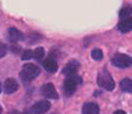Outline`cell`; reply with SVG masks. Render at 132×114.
Returning a JSON list of instances; mask_svg holds the SVG:
<instances>
[{"label": "cell", "mask_w": 132, "mask_h": 114, "mask_svg": "<svg viewBox=\"0 0 132 114\" xmlns=\"http://www.w3.org/2000/svg\"><path fill=\"white\" fill-rule=\"evenodd\" d=\"M39 74H40V69L34 64H25L21 70V78L25 82L34 80L36 77H39Z\"/></svg>", "instance_id": "obj_1"}, {"label": "cell", "mask_w": 132, "mask_h": 114, "mask_svg": "<svg viewBox=\"0 0 132 114\" xmlns=\"http://www.w3.org/2000/svg\"><path fill=\"white\" fill-rule=\"evenodd\" d=\"M97 84L100 87H102L104 89H106V91H113L115 88V83H114L111 75L108 73L106 69H104V70H101L98 73V75H97Z\"/></svg>", "instance_id": "obj_2"}, {"label": "cell", "mask_w": 132, "mask_h": 114, "mask_svg": "<svg viewBox=\"0 0 132 114\" xmlns=\"http://www.w3.org/2000/svg\"><path fill=\"white\" fill-rule=\"evenodd\" d=\"M80 83H82V78L78 75H71V77L66 78V80L63 82V91H65L66 96H71L77 91V88Z\"/></svg>", "instance_id": "obj_3"}, {"label": "cell", "mask_w": 132, "mask_h": 114, "mask_svg": "<svg viewBox=\"0 0 132 114\" xmlns=\"http://www.w3.org/2000/svg\"><path fill=\"white\" fill-rule=\"evenodd\" d=\"M111 62L113 65H115L117 68H129L132 65V59L128 56V54H124V53H117L115 56H113L111 59Z\"/></svg>", "instance_id": "obj_4"}, {"label": "cell", "mask_w": 132, "mask_h": 114, "mask_svg": "<svg viewBox=\"0 0 132 114\" xmlns=\"http://www.w3.org/2000/svg\"><path fill=\"white\" fill-rule=\"evenodd\" d=\"M51 109V104L47 101V100H43V101H38L32 105L31 108V111L34 114H44L47 113L48 110Z\"/></svg>", "instance_id": "obj_5"}, {"label": "cell", "mask_w": 132, "mask_h": 114, "mask_svg": "<svg viewBox=\"0 0 132 114\" xmlns=\"http://www.w3.org/2000/svg\"><path fill=\"white\" fill-rule=\"evenodd\" d=\"M42 93L47 97V99H53V100H57L58 99V93L54 88V86L52 83H45L43 84L42 87Z\"/></svg>", "instance_id": "obj_6"}, {"label": "cell", "mask_w": 132, "mask_h": 114, "mask_svg": "<svg viewBox=\"0 0 132 114\" xmlns=\"http://www.w3.org/2000/svg\"><path fill=\"white\" fill-rule=\"evenodd\" d=\"M79 69V62L77 60H73L70 61L68 65H66L63 69H62V74L66 75V77H71V75H77V71Z\"/></svg>", "instance_id": "obj_7"}, {"label": "cell", "mask_w": 132, "mask_h": 114, "mask_svg": "<svg viewBox=\"0 0 132 114\" xmlns=\"http://www.w3.org/2000/svg\"><path fill=\"white\" fill-rule=\"evenodd\" d=\"M83 114H100V108L95 102H86L82 109Z\"/></svg>", "instance_id": "obj_8"}, {"label": "cell", "mask_w": 132, "mask_h": 114, "mask_svg": "<svg viewBox=\"0 0 132 114\" xmlns=\"http://www.w3.org/2000/svg\"><path fill=\"white\" fill-rule=\"evenodd\" d=\"M43 66H44V69H45L48 73H56V71H57V69H58L57 61L53 59V57H48L47 60H44Z\"/></svg>", "instance_id": "obj_9"}, {"label": "cell", "mask_w": 132, "mask_h": 114, "mask_svg": "<svg viewBox=\"0 0 132 114\" xmlns=\"http://www.w3.org/2000/svg\"><path fill=\"white\" fill-rule=\"evenodd\" d=\"M17 89H18V83L13 78H8L5 80V83H4V91H5V93L11 95V93L16 92Z\"/></svg>", "instance_id": "obj_10"}, {"label": "cell", "mask_w": 132, "mask_h": 114, "mask_svg": "<svg viewBox=\"0 0 132 114\" xmlns=\"http://www.w3.org/2000/svg\"><path fill=\"white\" fill-rule=\"evenodd\" d=\"M8 38H9V40H11L12 43H16V42L23 39V34H22L20 30H17L16 27H11V29L8 30Z\"/></svg>", "instance_id": "obj_11"}, {"label": "cell", "mask_w": 132, "mask_h": 114, "mask_svg": "<svg viewBox=\"0 0 132 114\" xmlns=\"http://www.w3.org/2000/svg\"><path fill=\"white\" fill-rule=\"evenodd\" d=\"M118 29H119L122 32H129V31L132 30V17H128V18L122 20V21L118 23Z\"/></svg>", "instance_id": "obj_12"}, {"label": "cell", "mask_w": 132, "mask_h": 114, "mask_svg": "<svg viewBox=\"0 0 132 114\" xmlns=\"http://www.w3.org/2000/svg\"><path fill=\"white\" fill-rule=\"evenodd\" d=\"M120 88H122L124 92L132 93V79H129V78L122 79V80H120Z\"/></svg>", "instance_id": "obj_13"}, {"label": "cell", "mask_w": 132, "mask_h": 114, "mask_svg": "<svg viewBox=\"0 0 132 114\" xmlns=\"http://www.w3.org/2000/svg\"><path fill=\"white\" fill-rule=\"evenodd\" d=\"M131 13H132V8H131L129 5H126V7H123V8L120 9L119 17H120V20H124V18H128V17L131 16Z\"/></svg>", "instance_id": "obj_14"}, {"label": "cell", "mask_w": 132, "mask_h": 114, "mask_svg": "<svg viewBox=\"0 0 132 114\" xmlns=\"http://www.w3.org/2000/svg\"><path fill=\"white\" fill-rule=\"evenodd\" d=\"M44 49L42 48V47H39V48H36L35 51H34V59L36 60V61H42L43 59H44Z\"/></svg>", "instance_id": "obj_15"}, {"label": "cell", "mask_w": 132, "mask_h": 114, "mask_svg": "<svg viewBox=\"0 0 132 114\" xmlns=\"http://www.w3.org/2000/svg\"><path fill=\"white\" fill-rule=\"evenodd\" d=\"M91 56H92V59H93V60L100 61V60H102L104 53H102V51H101V49H93V51L91 52Z\"/></svg>", "instance_id": "obj_16"}, {"label": "cell", "mask_w": 132, "mask_h": 114, "mask_svg": "<svg viewBox=\"0 0 132 114\" xmlns=\"http://www.w3.org/2000/svg\"><path fill=\"white\" fill-rule=\"evenodd\" d=\"M21 59L25 61V60H30V59H34V51H30V49H27V51H23L22 52V54H21Z\"/></svg>", "instance_id": "obj_17"}, {"label": "cell", "mask_w": 132, "mask_h": 114, "mask_svg": "<svg viewBox=\"0 0 132 114\" xmlns=\"http://www.w3.org/2000/svg\"><path fill=\"white\" fill-rule=\"evenodd\" d=\"M7 53H8V47L4 43H0V59H3Z\"/></svg>", "instance_id": "obj_18"}, {"label": "cell", "mask_w": 132, "mask_h": 114, "mask_svg": "<svg viewBox=\"0 0 132 114\" xmlns=\"http://www.w3.org/2000/svg\"><path fill=\"white\" fill-rule=\"evenodd\" d=\"M114 114H126V111H123V110H117Z\"/></svg>", "instance_id": "obj_19"}, {"label": "cell", "mask_w": 132, "mask_h": 114, "mask_svg": "<svg viewBox=\"0 0 132 114\" xmlns=\"http://www.w3.org/2000/svg\"><path fill=\"white\" fill-rule=\"evenodd\" d=\"M0 91H2V82H0Z\"/></svg>", "instance_id": "obj_20"}, {"label": "cell", "mask_w": 132, "mask_h": 114, "mask_svg": "<svg viewBox=\"0 0 132 114\" xmlns=\"http://www.w3.org/2000/svg\"><path fill=\"white\" fill-rule=\"evenodd\" d=\"M0 114H2V106H0Z\"/></svg>", "instance_id": "obj_21"}]
</instances>
